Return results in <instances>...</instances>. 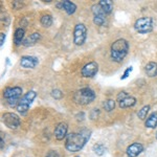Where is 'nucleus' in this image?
<instances>
[{
    "label": "nucleus",
    "instance_id": "f257e3e1",
    "mask_svg": "<svg viewBox=\"0 0 157 157\" xmlns=\"http://www.w3.org/2000/svg\"><path fill=\"white\" fill-rule=\"evenodd\" d=\"M90 131H83L81 133H70L66 136L65 148L69 152L80 151L90 137Z\"/></svg>",
    "mask_w": 157,
    "mask_h": 157
},
{
    "label": "nucleus",
    "instance_id": "f03ea898",
    "mask_svg": "<svg viewBox=\"0 0 157 157\" xmlns=\"http://www.w3.org/2000/svg\"><path fill=\"white\" fill-rule=\"evenodd\" d=\"M129 52V43L125 39H117L111 45L110 55L111 59L116 63H121L125 59Z\"/></svg>",
    "mask_w": 157,
    "mask_h": 157
},
{
    "label": "nucleus",
    "instance_id": "7ed1b4c3",
    "mask_svg": "<svg viewBox=\"0 0 157 157\" xmlns=\"http://www.w3.org/2000/svg\"><path fill=\"white\" fill-rule=\"evenodd\" d=\"M95 98V92L89 87H85L78 90L73 94V101L78 105H88L92 103Z\"/></svg>",
    "mask_w": 157,
    "mask_h": 157
},
{
    "label": "nucleus",
    "instance_id": "20e7f679",
    "mask_svg": "<svg viewBox=\"0 0 157 157\" xmlns=\"http://www.w3.org/2000/svg\"><path fill=\"white\" fill-rule=\"evenodd\" d=\"M153 19L151 17H141L134 23V29L139 34H149L153 30Z\"/></svg>",
    "mask_w": 157,
    "mask_h": 157
},
{
    "label": "nucleus",
    "instance_id": "39448f33",
    "mask_svg": "<svg viewBox=\"0 0 157 157\" xmlns=\"http://www.w3.org/2000/svg\"><path fill=\"white\" fill-rule=\"evenodd\" d=\"M36 97H37V93L33 90L25 93L23 97L20 98L18 105H17V110H18V112L21 113V114H25V113L27 112V110H29L30 104L36 98Z\"/></svg>",
    "mask_w": 157,
    "mask_h": 157
},
{
    "label": "nucleus",
    "instance_id": "423d86ee",
    "mask_svg": "<svg viewBox=\"0 0 157 157\" xmlns=\"http://www.w3.org/2000/svg\"><path fill=\"white\" fill-rule=\"evenodd\" d=\"M86 38H87V29L85 24L78 23L73 30V43L78 46H81L85 43Z\"/></svg>",
    "mask_w": 157,
    "mask_h": 157
},
{
    "label": "nucleus",
    "instance_id": "0eeeda50",
    "mask_svg": "<svg viewBox=\"0 0 157 157\" xmlns=\"http://www.w3.org/2000/svg\"><path fill=\"white\" fill-rule=\"evenodd\" d=\"M116 100H117L118 106L121 108H130L133 107L136 104V98L130 95L126 91H121V92L118 93Z\"/></svg>",
    "mask_w": 157,
    "mask_h": 157
},
{
    "label": "nucleus",
    "instance_id": "6e6552de",
    "mask_svg": "<svg viewBox=\"0 0 157 157\" xmlns=\"http://www.w3.org/2000/svg\"><path fill=\"white\" fill-rule=\"evenodd\" d=\"M2 123H3L7 128L15 130V129H17L20 126L21 121H20V117L16 113L6 112L2 115Z\"/></svg>",
    "mask_w": 157,
    "mask_h": 157
},
{
    "label": "nucleus",
    "instance_id": "1a4fd4ad",
    "mask_svg": "<svg viewBox=\"0 0 157 157\" xmlns=\"http://www.w3.org/2000/svg\"><path fill=\"white\" fill-rule=\"evenodd\" d=\"M92 13H93V22L98 26H103L106 22V14L103 11L102 6L100 4H94L92 6Z\"/></svg>",
    "mask_w": 157,
    "mask_h": 157
},
{
    "label": "nucleus",
    "instance_id": "9d476101",
    "mask_svg": "<svg viewBox=\"0 0 157 157\" xmlns=\"http://www.w3.org/2000/svg\"><path fill=\"white\" fill-rule=\"evenodd\" d=\"M98 71V64L97 62H89L83 66L81 70V75L84 78H93L97 75Z\"/></svg>",
    "mask_w": 157,
    "mask_h": 157
},
{
    "label": "nucleus",
    "instance_id": "9b49d317",
    "mask_svg": "<svg viewBox=\"0 0 157 157\" xmlns=\"http://www.w3.org/2000/svg\"><path fill=\"white\" fill-rule=\"evenodd\" d=\"M22 94L21 87H9L3 91L4 98L9 100H20V97Z\"/></svg>",
    "mask_w": 157,
    "mask_h": 157
},
{
    "label": "nucleus",
    "instance_id": "f8f14e48",
    "mask_svg": "<svg viewBox=\"0 0 157 157\" xmlns=\"http://www.w3.org/2000/svg\"><path fill=\"white\" fill-rule=\"evenodd\" d=\"M39 60L36 57H32V56H23L20 60V66L26 68V69H33L38 65Z\"/></svg>",
    "mask_w": 157,
    "mask_h": 157
},
{
    "label": "nucleus",
    "instance_id": "ddd939ff",
    "mask_svg": "<svg viewBox=\"0 0 157 157\" xmlns=\"http://www.w3.org/2000/svg\"><path fill=\"white\" fill-rule=\"evenodd\" d=\"M68 125L66 123H59L57 125V127L55 129V136L58 140H62L63 138H65L68 135Z\"/></svg>",
    "mask_w": 157,
    "mask_h": 157
},
{
    "label": "nucleus",
    "instance_id": "4468645a",
    "mask_svg": "<svg viewBox=\"0 0 157 157\" xmlns=\"http://www.w3.org/2000/svg\"><path fill=\"white\" fill-rule=\"evenodd\" d=\"M144 151V146L140 143H133L132 145H130L127 148V153L128 157H137L141 152Z\"/></svg>",
    "mask_w": 157,
    "mask_h": 157
},
{
    "label": "nucleus",
    "instance_id": "2eb2a0df",
    "mask_svg": "<svg viewBox=\"0 0 157 157\" xmlns=\"http://www.w3.org/2000/svg\"><path fill=\"white\" fill-rule=\"evenodd\" d=\"M58 6H60L62 10H64L68 15H72L75 14L77 11V6H75L73 2L68 1V0H64V1H61V3Z\"/></svg>",
    "mask_w": 157,
    "mask_h": 157
},
{
    "label": "nucleus",
    "instance_id": "dca6fc26",
    "mask_svg": "<svg viewBox=\"0 0 157 157\" xmlns=\"http://www.w3.org/2000/svg\"><path fill=\"white\" fill-rule=\"evenodd\" d=\"M41 39V35L39 33H33L32 35H29L27 38H25L24 41H23V45L25 47H29V46H33L35 45L36 43Z\"/></svg>",
    "mask_w": 157,
    "mask_h": 157
},
{
    "label": "nucleus",
    "instance_id": "f3484780",
    "mask_svg": "<svg viewBox=\"0 0 157 157\" xmlns=\"http://www.w3.org/2000/svg\"><path fill=\"white\" fill-rule=\"evenodd\" d=\"M145 70H146V73L148 77L155 78L157 75V63H155V62L148 63L145 67Z\"/></svg>",
    "mask_w": 157,
    "mask_h": 157
},
{
    "label": "nucleus",
    "instance_id": "a211bd4d",
    "mask_svg": "<svg viewBox=\"0 0 157 157\" xmlns=\"http://www.w3.org/2000/svg\"><path fill=\"white\" fill-rule=\"evenodd\" d=\"M23 41H24V29L19 27V29H17L16 32H15L14 42L17 46H19L20 44H23Z\"/></svg>",
    "mask_w": 157,
    "mask_h": 157
},
{
    "label": "nucleus",
    "instance_id": "6ab92c4d",
    "mask_svg": "<svg viewBox=\"0 0 157 157\" xmlns=\"http://www.w3.org/2000/svg\"><path fill=\"white\" fill-rule=\"evenodd\" d=\"M98 4L102 6L103 11L105 12L106 15L111 14V12H112V10H113V2L111 1V0H101V1L98 2Z\"/></svg>",
    "mask_w": 157,
    "mask_h": 157
},
{
    "label": "nucleus",
    "instance_id": "aec40b11",
    "mask_svg": "<svg viewBox=\"0 0 157 157\" xmlns=\"http://www.w3.org/2000/svg\"><path fill=\"white\" fill-rule=\"evenodd\" d=\"M145 126L147 128H151V129L156 127L157 126V112H153L148 118H147Z\"/></svg>",
    "mask_w": 157,
    "mask_h": 157
},
{
    "label": "nucleus",
    "instance_id": "412c9836",
    "mask_svg": "<svg viewBox=\"0 0 157 157\" xmlns=\"http://www.w3.org/2000/svg\"><path fill=\"white\" fill-rule=\"evenodd\" d=\"M92 150L98 156H102L104 155V153H105L106 148L103 144H95V145L92 147Z\"/></svg>",
    "mask_w": 157,
    "mask_h": 157
},
{
    "label": "nucleus",
    "instance_id": "4be33fe9",
    "mask_svg": "<svg viewBox=\"0 0 157 157\" xmlns=\"http://www.w3.org/2000/svg\"><path fill=\"white\" fill-rule=\"evenodd\" d=\"M40 21L43 27H49L52 24V17L50 15H43Z\"/></svg>",
    "mask_w": 157,
    "mask_h": 157
},
{
    "label": "nucleus",
    "instance_id": "5701e85b",
    "mask_svg": "<svg viewBox=\"0 0 157 157\" xmlns=\"http://www.w3.org/2000/svg\"><path fill=\"white\" fill-rule=\"evenodd\" d=\"M103 107L106 111L110 112V111H112L115 108V102L113 100H107L103 103Z\"/></svg>",
    "mask_w": 157,
    "mask_h": 157
},
{
    "label": "nucleus",
    "instance_id": "b1692460",
    "mask_svg": "<svg viewBox=\"0 0 157 157\" xmlns=\"http://www.w3.org/2000/svg\"><path fill=\"white\" fill-rule=\"evenodd\" d=\"M149 110H150V106H149V105L144 106V107L141 108L140 110L138 111V113H137L138 118H140V120H143V121H144V120H146L147 114H148Z\"/></svg>",
    "mask_w": 157,
    "mask_h": 157
},
{
    "label": "nucleus",
    "instance_id": "393cba45",
    "mask_svg": "<svg viewBox=\"0 0 157 157\" xmlns=\"http://www.w3.org/2000/svg\"><path fill=\"white\" fill-rule=\"evenodd\" d=\"M63 92L61 90L59 89H54L52 91V97L56 98V100H60V98H63Z\"/></svg>",
    "mask_w": 157,
    "mask_h": 157
},
{
    "label": "nucleus",
    "instance_id": "a878e982",
    "mask_svg": "<svg viewBox=\"0 0 157 157\" xmlns=\"http://www.w3.org/2000/svg\"><path fill=\"white\" fill-rule=\"evenodd\" d=\"M133 70V67L132 66H130V67H128L127 69L125 70V72H124V75L121 77V80H125V78H128V75H130V72Z\"/></svg>",
    "mask_w": 157,
    "mask_h": 157
},
{
    "label": "nucleus",
    "instance_id": "bb28decb",
    "mask_svg": "<svg viewBox=\"0 0 157 157\" xmlns=\"http://www.w3.org/2000/svg\"><path fill=\"white\" fill-rule=\"evenodd\" d=\"M98 114H100V110H98V109H93L92 112H91V114H90V117L92 118V120H95Z\"/></svg>",
    "mask_w": 157,
    "mask_h": 157
},
{
    "label": "nucleus",
    "instance_id": "cd10ccee",
    "mask_svg": "<svg viewBox=\"0 0 157 157\" xmlns=\"http://www.w3.org/2000/svg\"><path fill=\"white\" fill-rule=\"evenodd\" d=\"M45 157H60V156L56 151H49L48 153L46 154V156H45Z\"/></svg>",
    "mask_w": 157,
    "mask_h": 157
},
{
    "label": "nucleus",
    "instance_id": "c85d7f7f",
    "mask_svg": "<svg viewBox=\"0 0 157 157\" xmlns=\"http://www.w3.org/2000/svg\"><path fill=\"white\" fill-rule=\"evenodd\" d=\"M4 40H6V34H4V33H1V34H0V46H3Z\"/></svg>",
    "mask_w": 157,
    "mask_h": 157
},
{
    "label": "nucleus",
    "instance_id": "c756f323",
    "mask_svg": "<svg viewBox=\"0 0 157 157\" xmlns=\"http://www.w3.org/2000/svg\"><path fill=\"white\" fill-rule=\"evenodd\" d=\"M156 139H157V132H156Z\"/></svg>",
    "mask_w": 157,
    "mask_h": 157
}]
</instances>
